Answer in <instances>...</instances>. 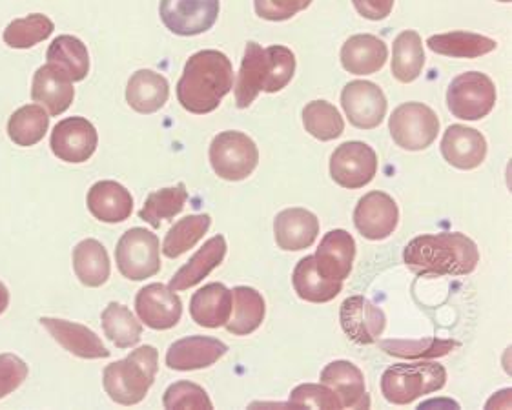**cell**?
Segmentation results:
<instances>
[{
    "label": "cell",
    "instance_id": "6da1fadb",
    "mask_svg": "<svg viewBox=\"0 0 512 410\" xmlns=\"http://www.w3.org/2000/svg\"><path fill=\"white\" fill-rule=\"evenodd\" d=\"M234 88V68L225 53L203 50L188 59L177 82V101L186 112L212 113Z\"/></svg>",
    "mask_w": 512,
    "mask_h": 410
},
{
    "label": "cell",
    "instance_id": "7a4b0ae2",
    "mask_svg": "<svg viewBox=\"0 0 512 410\" xmlns=\"http://www.w3.org/2000/svg\"><path fill=\"white\" fill-rule=\"evenodd\" d=\"M405 265L420 276H467L478 267L480 252L460 232L418 236L405 246Z\"/></svg>",
    "mask_w": 512,
    "mask_h": 410
},
{
    "label": "cell",
    "instance_id": "3957f363",
    "mask_svg": "<svg viewBox=\"0 0 512 410\" xmlns=\"http://www.w3.org/2000/svg\"><path fill=\"white\" fill-rule=\"evenodd\" d=\"M294 73L296 55L287 46L261 48L257 42H248L241 70L237 75V108L245 110L256 101L261 92H281L292 81Z\"/></svg>",
    "mask_w": 512,
    "mask_h": 410
},
{
    "label": "cell",
    "instance_id": "277c9868",
    "mask_svg": "<svg viewBox=\"0 0 512 410\" xmlns=\"http://www.w3.org/2000/svg\"><path fill=\"white\" fill-rule=\"evenodd\" d=\"M159 370V352L152 345H143L128 358L115 361L103 372V385L110 400L132 407L146 398Z\"/></svg>",
    "mask_w": 512,
    "mask_h": 410
},
{
    "label": "cell",
    "instance_id": "5b68a950",
    "mask_svg": "<svg viewBox=\"0 0 512 410\" xmlns=\"http://www.w3.org/2000/svg\"><path fill=\"white\" fill-rule=\"evenodd\" d=\"M447 370L432 361L400 363L383 372L381 392L392 405H409L421 396L443 389Z\"/></svg>",
    "mask_w": 512,
    "mask_h": 410
},
{
    "label": "cell",
    "instance_id": "8992f818",
    "mask_svg": "<svg viewBox=\"0 0 512 410\" xmlns=\"http://www.w3.org/2000/svg\"><path fill=\"white\" fill-rule=\"evenodd\" d=\"M389 130L403 150L420 152L429 148L440 132V119L423 103H405L390 115Z\"/></svg>",
    "mask_w": 512,
    "mask_h": 410
},
{
    "label": "cell",
    "instance_id": "52a82bcc",
    "mask_svg": "<svg viewBox=\"0 0 512 410\" xmlns=\"http://www.w3.org/2000/svg\"><path fill=\"white\" fill-rule=\"evenodd\" d=\"M117 268L130 281H143L161 270L159 237L146 228H132L124 234L115 248Z\"/></svg>",
    "mask_w": 512,
    "mask_h": 410
},
{
    "label": "cell",
    "instance_id": "ba28073f",
    "mask_svg": "<svg viewBox=\"0 0 512 410\" xmlns=\"http://www.w3.org/2000/svg\"><path fill=\"white\" fill-rule=\"evenodd\" d=\"M259 163L256 143L241 132H223L210 144V164L221 179L243 181Z\"/></svg>",
    "mask_w": 512,
    "mask_h": 410
},
{
    "label": "cell",
    "instance_id": "9c48e42d",
    "mask_svg": "<svg viewBox=\"0 0 512 410\" xmlns=\"http://www.w3.org/2000/svg\"><path fill=\"white\" fill-rule=\"evenodd\" d=\"M496 104L494 82L480 72L458 75L447 90V106L461 121H480Z\"/></svg>",
    "mask_w": 512,
    "mask_h": 410
},
{
    "label": "cell",
    "instance_id": "30bf717a",
    "mask_svg": "<svg viewBox=\"0 0 512 410\" xmlns=\"http://www.w3.org/2000/svg\"><path fill=\"white\" fill-rule=\"evenodd\" d=\"M219 0H161L159 13L168 30L181 37H194L210 30L219 17Z\"/></svg>",
    "mask_w": 512,
    "mask_h": 410
},
{
    "label": "cell",
    "instance_id": "8fae6325",
    "mask_svg": "<svg viewBox=\"0 0 512 410\" xmlns=\"http://www.w3.org/2000/svg\"><path fill=\"white\" fill-rule=\"evenodd\" d=\"M378 172V155L369 144L350 141L336 148L330 157V175L343 188L358 190L369 185Z\"/></svg>",
    "mask_w": 512,
    "mask_h": 410
},
{
    "label": "cell",
    "instance_id": "7c38bea8",
    "mask_svg": "<svg viewBox=\"0 0 512 410\" xmlns=\"http://www.w3.org/2000/svg\"><path fill=\"white\" fill-rule=\"evenodd\" d=\"M341 104L350 124L359 130L378 128L387 115V97L374 82H349L341 92Z\"/></svg>",
    "mask_w": 512,
    "mask_h": 410
},
{
    "label": "cell",
    "instance_id": "4fadbf2b",
    "mask_svg": "<svg viewBox=\"0 0 512 410\" xmlns=\"http://www.w3.org/2000/svg\"><path fill=\"white\" fill-rule=\"evenodd\" d=\"M97 144V130L84 117H68L53 128L52 152L64 163H86L95 154Z\"/></svg>",
    "mask_w": 512,
    "mask_h": 410
},
{
    "label": "cell",
    "instance_id": "5bb4252c",
    "mask_svg": "<svg viewBox=\"0 0 512 410\" xmlns=\"http://www.w3.org/2000/svg\"><path fill=\"white\" fill-rule=\"evenodd\" d=\"M400 223L396 201L385 192H370L359 199L354 210V225L359 234L370 241H381L394 234Z\"/></svg>",
    "mask_w": 512,
    "mask_h": 410
},
{
    "label": "cell",
    "instance_id": "9a60e30c",
    "mask_svg": "<svg viewBox=\"0 0 512 410\" xmlns=\"http://www.w3.org/2000/svg\"><path fill=\"white\" fill-rule=\"evenodd\" d=\"M135 312L146 327L170 330L183 316V301L170 287L152 283L139 290L135 298Z\"/></svg>",
    "mask_w": 512,
    "mask_h": 410
},
{
    "label": "cell",
    "instance_id": "2e32d148",
    "mask_svg": "<svg viewBox=\"0 0 512 410\" xmlns=\"http://www.w3.org/2000/svg\"><path fill=\"white\" fill-rule=\"evenodd\" d=\"M339 319L350 341L358 345L376 343L387 327L385 312L365 296L345 299L339 310Z\"/></svg>",
    "mask_w": 512,
    "mask_h": 410
},
{
    "label": "cell",
    "instance_id": "e0dca14e",
    "mask_svg": "<svg viewBox=\"0 0 512 410\" xmlns=\"http://www.w3.org/2000/svg\"><path fill=\"white\" fill-rule=\"evenodd\" d=\"M226 352L228 347L219 339L190 336L170 345V349L166 352V365L168 369L181 370V372L206 369L223 358Z\"/></svg>",
    "mask_w": 512,
    "mask_h": 410
},
{
    "label": "cell",
    "instance_id": "ac0fdd59",
    "mask_svg": "<svg viewBox=\"0 0 512 410\" xmlns=\"http://www.w3.org/2000/svg\"><path fill=\"white\" fill-rule=\"evenodd\" d=\"M441 155L454 168L474 170L485 161L487 141L482 132L474 128L463 126V124H452L443 135Z\"/></svg>",
    "mask_w": 512,
    "mask_h": 410
},
{
    "label": "cell",
    "instance_id": "d6986e66",
    "mask_svg": "<svg viewBox=\"0 0 512 410\" xmlns=\"http://www.w3.org/2000/svg\"><path fill=\"white\" fill-rule=\"evenodd\" d=\"M39 321L62 349L68 350L73 356L81 359L110 358V350L104 347L103 341L92 328L66 319L41 318Z\"/></svg>",
    "mask_w": 512,
    "mask_h": 410
},
{
    "label": "cell",
    "instance_id": "ffe728a7",
    "mask_svg": "<svg viewBox=\"0 0 512 410\" xmlns=\"http://www.w3.org/2000/svg\"><path fill=\"white\" fill-rule=\"evenodd\" d=\"M356 257V241L347 230H330L321 239L316 252V268L319 274L330 281H345L352 272Z\"/></svg>",
    "mask_w": 512,
    "mask_h": 410
},
{
    "label": "cell",
    "instance_id": "44dd1931",
    "mask_svg": "<svg viewBox=\"0 0 512 410\" xmlns=\"http://www.w3.org/2000/svg\"><path fill=\"white\" fill-rule=\"evenodd\" d=\"M73 97L75 88L72 79L57 66L46 64L33 75L31 99L46 108L53 117L66 112L72 106Z\"/></svg>",
    "mask_w": 512,
    "mask_h": 410
},
{
    "label": "cell",
    "instance_id": "7402d4cb",
    "mask_svg": "<svg viewBox=\"0 0 512 410\" xmlns=\"http://www.w3.org/2000/svg\"><path fill=\"white\" fill-rule=\"evenodd\" d=\"M321 383L336 392L343 409H369L370 398L361 370L350 361H332L321 372Z\"/></svg>",
    "mask_w": 512,
    "mask_h": 410
},
{
    "label": "cell",
    "instance_id": "603a6c76",
    "mask_svg": "<svg viewBox=\"0 0 512 410\" xmlns=\"http://www.w3.org/2000/svg\"><path fill=\"white\" fill-rule=\"evenodd\" d=\"M319 234L318 217L305 208H288L274 219V236L281 250L299 252L314 245Z\"/></svg>",
    "mask_w": 512,
    "mask_h": 410
},
{
    "label": "cell",
    "instance_id": "cb8c5ba5",
    "mask_svg": "<svg viewBox=\"0 0 512 410\" xmlns=\"http://www.w3.org/2000/svg\"><path fill=\"white\" fill-rule=\"evenodd\" d=\"M88 210L103 223H123L134 212V197L117 181H99L86 197Z\"/></svg>",
    "mask_w": 512,
    "mask_h": 410
},
{
    "label": "cell",
    "instance_id": "d4e9b609",
    "mask_svg": "<svg viewBox=\"0 0 512 410\" xmlns=\"http://www.w3.org/2000/svg\"><path fill=\"white\" fill-rule=\"evenodd\" d=\"M389 59L387 44L369 35H354L341 48V64L354 75H372L378 73Z\"/></svg>",
    "mask_w": 512,
    "mask_h": 410
},
{
    "label": "cell",
    "instance_id": "484cf974",
    "mask_svg": "<svg viewBox=\"0 0 512 410\" xmlns=\"http://www.w3.org/2000/svg\"><path fill=\"white\" fill-rule=\"evenodd\" d=\"M226 256V239L223 236H214L201 246L185 267L179 268L175 276L170 279V285L174 292H183L188 288L199 285L205 277L210 276L216 270Z\"/></svg>",
    "mask_w": 512,
    "mask_h": 410
},
{
    "label": "cell",
    "instance_id": "4316f807",
    "mask_svg": "<svg viewBox=\"0 0 512 410\" xmlns=\"http://www.w3.org/2000/svg\"><path fill=\"white\" fill-rule=\"evenodd\" d=\"M232 314V290L223 283L199 288L190 299V316L199 327H225Z\"/></svg>",
    "mask_w": 512,
    "mask_h": 410
},
{
    "label": "cell",
    "instance_id": "83f0119b",
    "mask_svg": "<svg viewBox=\"0 0 512 410\" xmlns=\"http://www.w3.org/2000/svg\"><path fill=\"white\" fill-rule=\"evenodd\" d=\"M170 97V84L161 73L154 70L135 72L126 88V101L137 113L159 112Z\"/></svg>",
    "mask_w": 512,
    "mask_h": 410
},
{
    "label": "cell",
    "instance_id": "f1b7e54d",
    "mask_svg": "<svg viewBox=\"0 0 512 410\" xmlns=\"http://www.w3.org/2000/svg\"><path fill=\"white\" fill-rule=\"evenodd\" d=\"M265 299L256 288L236 287L232 290V314L226 321V330L234 336H248L263 325Z\"/></svg>",
    "mask_w": 512,
    "mask_h": 410
},
{
    "label": "cell",
    "instance_id": "f546056e",
    "mask_svg": "<svg viewBox=\"0 0 512 410\" xmlns=\"http://www.w3.org/2000/svg\"><path fill=\"white\" fill-rule=\"evenodd\" d=\"M73 270L84 287H103L112 270L106 248L97 239H84L73 248Z\"/></svg>",
    "mask_w": 512,
    "mask_h": 410
},
{
    "label": "cell",
    "instance_id": "4dcf8cb0",
    "mask_svg": "<svg viewBox=\"0 0 512 410\" xmlns=\"http://www.w3.org/2000/svg\"><path fill=\"white\" fill-rule=\"evenodd\" d=\"M432 52L452 59H478L496 50V41L471 31H451L432 35L427 41Z\"/></svg>",
    "mask_w": 512,
    "mask_h": 410
},
{
    "label": "cell",
    "instance_id": "1f68e13d",
    "mask_svg": "<svg viewBox=\"0 0 512 410\" xmlns=\"http://www.w3.org/2000/svg\"><path fill=\"white\" fill-rule=\"evenodd\" d=\"M292 283L297 296L308 303H328L343 290V281H330L319 274L314 256L303 257L297 263Z\"/></svg>",
    "mask_w": 512,
    "mask_h": 410
},
{
    "label": "cell",
    "instance_id": "d6a6232c",
    "mask_svg": "<svg viewBox=\"0 0 512 410\" xmlns=\"http://www.w3.org/2000/svg\"><path fill=\"white\" fill-rule=\"evenodd\" d=\"M48 64L57 66L61 72L66 73L73 82L84 81L90 72V53L86 44L73 37L61 35L50 44L46 53Z\"/></svg>",
    "mask_w": 512,
    "mask_h": 410
},
{
    "label": "cell",
    "instance_id": "836d02e7",
    "mask_svg": "<svg viewBox=\"0 0 512 410\" xmlns=\"http://www.w3.org/2000/svg\"><path fill=\"white\" fill-rule=\"evenodd\" d=\"M425 68V52L418 31L407 30L400 33L392 48V75L403 82L416 81Z\"/></svg>",
    "mask_w": 512,
    "mask_h": 410
},
{
    "label": "cell",
    "instance_id": "e575fe53",
    "mask_svg": "<svg viewBox=\"0 0 512 410\" xmlns=\"http://www.w3.org/2000/svg\"><path fill=\"white\" fill-rule=\"evenodd\" d=\"M104 336L112 341L117 349H132L143 338V325L137 321L132 310L121 303L112 301L104 308Z\"/></svg>",
    "mask_w": 512,
    "mask_h": 410
},
{
    "label": "cell",
    "instance_id": "d590c367",
    "mask_svg": "<svg viewBox=\"0 0 512 410\" xmlns=\"http://www.w3.org/2000/svg\"><path fill=\"white\" fill-rule=\"evenodd\" d=\"M48 128H50V117L44 112V108L39 104H26L11 115L8 135L17 146L28 148L41 143Z\"/></svg>",
    "mask_w": 512,
    "mask_h": 410
},
{
    "label": "cell",
    "instance_id": "8d00e7d4",
    "mask_svg": "<svg viewBox=\"0 0 512 410\" xmlns=\"http://www.w3.org/2000/svg\"><path fill=\"white\" fill-rule=\"evenodd\" d=\"M212 225V217L208 214L188 216L177 221L163 241V254L170 259L183 256L190 248H194Z\"/></svg>",
    "mask_w": 512,
    "mask_h": 410
},
{
    "label": "cell",
    "instance_id": "74e56055",
    "mask_svg": "<svg viewBox=\"0 0 512 410\" xmlns=\"http://www.w3.org/2000/svg\"><path fill=\"white\" fill-rule=\"evenodd\" d=\"M186 201H188V192H186L185 183H179L174 188L157 190L146 197V203L141 208L139 217L152 228H159L164 219H174L177 214H181Z\"/></svg>",
    "mask_w": 512,
    "mask_h": 410
},
{
    "label": "cell",
    "instance_id": "f35d334b",
    "mask_svg": "<svg viewBox=\"0 0 512 410\" xmlns=\"http://www.w3.org/2000/svg\"><path fill=\"white\" fill-rule=\"evenodd\" d=\"M55 30L52 19L42 13H33L24 19H15L4 30V42L15 50H28L46 41Z\"/></svg>",
    "mask_w": 512,
    "mask_h": 410
},
{
    "label": "cell",
    "instance_id": "ab89813d",
    "mask_svg": "<svg viewBox=\"0 0 512 410\" xmlns=\"http://www.w3.org/2000/svg\"><path fill=\"white\" fill-rule=\"evenodd\" d=\"M305 130L319 141H334L345 130V121L334 104L312 101L303 110Z\"/></svg>",
    "mask_w": 512,
    "mask_h": 410
},
{
    "label": "cell",
    "instance_id": "60d3db41",
    "mask_svg": "<svg viewBox=\"0 0 512 410\" xmlns=\"http://www.w3.org/2000/svg\"><path fill=\"white\" fill-rule=\"evenodd\" d=\"M381 350L390 356L403 359H436L451 354L458 347L451 339L425 338L420 341H394L387 339L379 343Z\"/></svg>",
    "mask_w": 512,
    "mask_h": 410
},
{
    "label": "cell",
    "instance_id": "b9f144b4",
    "mask_svg": "<svg viewBox=\"0 0 512 410\" xmlns=\"http://www.w3.org/2000/svg\"><path fill=\"white\" fill-rule=\"evenodd\" d=\"M164 409H214V403L208 398L206 390L197 383L177 381L164 392Z\"/></svg>",
    "mask_w": 512,
    "mask_h": 410
},
{
    "label": "cell",
    "instance_id": "7bdbcfd3",
    "mask_svg": "<svg viewBox=\"0 0 512 410\" xmlns=\"http://www.w3.org/2000/svg\"><path fill=\"white\" fill-rule=\"evenodd\" d=\"M290 405L296 409L312 407V409H343L336 392L327 385H316V383H305L292 390L290 394Z\"/></svg>",
    "mask_w": 512,
    "mask_h": 410
},
{
    "label": "cell",
    "instance_id": "ee69618b",
    "mask_svg": "<svg viewBox=\"0 0 512 410\" xmlns=\"http://www.w3.org/2000/svg\"><path fill=\"white\" fill-rule=\"evenodd\" d=\"M30 374L28 365L15 354H0V400L21 387Z\"/></svg>",
    "mask_w": 512,
    "mask_h": 410
},
{
    "label": "cell",
    "instance_id": "f6af8a7d",
    "mask_svg": "<svg viewBox=\"0 0 512 410\" xmlns=\"http://www.w3.org/2000/svg\"><path fill=\"white\" fill-rule=\"evenodd\" d=\"M310 4L312 0H254L257 15L272 22L288 21Z\"/></svg>",
    "mask_w": 512,
    "mask_h": 410
},
{
    "label": "cell",
    "instance_id": "bcb514c9",
    "mask_svg": "<svg viewBox=\"0 0 512 410\" xmlns=\"http://www.w3.org/2000/svg\"><path fill=\"white\" fill-rule=\"evenodd\" d=\"M361 17L369 21H383L394 8V0H352Z\"/></svg>",
    "mask_w": 512,
    "mask_h": 410
},
{
    "label": "cell",
    "instance_id": "7dc6e473",
    "mask_svg": "<svg viewBox=\"0 0 512 410\" xmlns=\"http://www.w3.org/2000/svg\"><path fill=\"white\" fill-rule=\"evenodd\" d=\"M10 307V290L0 281V314H4Z\"/></svg>",
    "mask_w": 512,
    "mask_h": 410
},
{
    "label": "cell",
    "instance_id": "c3c4849f",
    "mask_svg": "<svg viewBox=\"0 0 512 410\" xmlns=\"http://www.w3.org/2000/svg\"><path fill=\"white\" fill-rule=\"evenodd\" d=\"M500 2H511V0H500Z\"/></svg>",
    "mask_w": 512,
    "mask_h": 410
}]
</instances>
